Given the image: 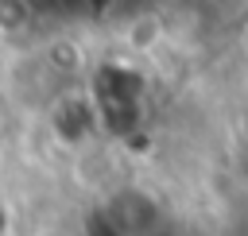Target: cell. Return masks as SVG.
Instances as JSON below:
<instances>
[{"instance_id": "cell-2", "label": "cell", "mask_w": 248, "mask_h": 236, "mask_svg": "<svg viewBox=\"0 0 248 236\" xmlns=\"http://www.w3.org/2000/svg\"><path fill=\"white\" fill-rule=\"evenodd\" d=\"M240 132H244V139H248V104H244V112H240Z\"/></svg>"}, {"instance_id": "cell-1", "label": "cell", "mask_w": 248, "mask_h": 236, "mask_svg": "<svg viewBox=\"0 0 248 236\" xmlns=\"http://www.w3.org/2000/svg\"><path fill=\"white\" fill-rule=\"evenodd\" d=\"M4 232H8V209L0 205V236H4Z\"/></svg>"}]
</instances>
